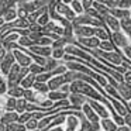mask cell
<instances>
[{
    "label": "cell",
    "mask_w": 131,
    "mask_h": 131,
    "mask_svg": "<svg viewBox=\"0 0 131 131\" xmlns=\"http://www.w3.org/2000/svg\"><path fill=\"white\" fill-rule=\"evenodd\" d=\"M27 49L30 52H32V54L38 55V57H42V58H49L51 57V52H52L51 47H42V45H32Z\"/></svg>",
    "instance_id": "cell-12"
},
{
    "label": "cell",
    "mask_w": 131,
    "mask_h": 131,
    "mask_svg": "<svg viewBox=\"0 0 131 131\" xmlns=\"http://www.w3.org/2000/svg\"><path fill=\"white\" fill-rule=\"evenodd\" d=\"M59 63H63L62 61H57V59H54V58H47V61H45V65H44V69H45V72H49V71H52V69H55Z\"/></svg>",
    "instance_id": "cell-28"
},
{
    "label": "cell",
    "mask_w": 131,
    "mask_h": 131,
    "mask_svg": "<svg viewBox=\"0 0 131 131\" xmlns=\"http://www.w3.org/2000/svg\"><path fill=\"white\" fill-rule=\"evenodd\" d=\"M69 93H62L59 90H49L47 93V97H48L51 102H59V100H65L68 99Z\"/></svg>",
    "instance_id": "cell-18"
},
{
    "label": "cell",
    "mask_w": 131,
    "mask_h": 131,
    "mask_svg": "<svg viewBox=\"0 0 131 131\" xmlns=\"http://www.w3.org/2000/svg\"><path fill=\"white\" fill-rule=\"evenodd\" d=\"M6 54H7V49L4 48V47L2 45V44H0V62L3 61V58L6 57Z\"/></svg>",
    "instance_id": "cell-44"
},
{
    "label": "cell",
    "mask_w": 131,
    "mask_h": 131,
    "mask_svg": "<svg viewBox=\"0 0 131 131\" xmlns=\"http://www.w3.org/2000/svg\"><path fill=\"white\" fill-rule=\"evenodd\" d=\"M116 131H131V130L124 124V125H120V127H117V130H116Z\"/></svg>",
    "instance_id": "cell-45"
},
{
    "label": "cell",
    "mask_w": 131,
    "mask_h": 131,
    "mask_svg": "<svg viewBox=\"0 0 131 131\" xmlns=\"http://www.w3.org/2000/svg\"><path fill=\"white\" fill-rule=\"evenodd\" d=\"M42 31H47V32H54L57 35H63V27L59 26L57 21H49L45 27H42Z\"/></svg>",
    "instance_id": "cell-13"
},
{
    "label": "cell",
    "mask_w": 131,
    "mask_h": 131,
    "mask_svg": "<svg viewBox=\"0 0 131 131\" xmlns=\"http://www.w3.org/2000/svg\"><path fill=\"white\" fill-rule=\"evenodd\" d=\"M76 131H90V123H89L85 117L79 118V125H78Z\"/></svg>",
    "instance_id": "cell-36"
},
{
    "label": "cell",
    "mask_w": 131,
    "mask_h": 131,
    "mask_svg": "<svg viewBox=\"0 0 131 131\" xmlns=\"http://www.w3.org/2000/svg\"><path fill=\"white\" fill-rule=\"evenodd\" d=\"M26 131H40L38 128H35V130H26Z\"/></svg>",
    "instance_id": "cell-51"
},
{
    "label": "cell",
    "mask_w": 131,
    "mask_h": 131,
    "mask_svg": "<svg viewBox=\"0 0 131 131\" xmlns=\"http://www.w3.org/2000/svg\"><path fill=\"white\" fill-rule=\"evenodd\" d=\"M68 100H69L71 106L75 108V110H76V111H80V107H82L83 103H86L88 97L82 96V94H78V93H69Z\"/></svg>",
    "instance_id": "cell-10"
},
{
    "label": "cell",
    "mask_w": 131,
    "mask_h": 131,
    "mask_svg": "<svg viewBox=\"0 0 131 131\" xmlns=\"http://www.w3.org/2000/svg\"><path fill=\"white\" fill-rule=\"evenodd\" d=\"M17 118H18V114L16 113V111H4L2 118H0V123L4 124V125H9V124H12V123H16Z\"/></svg>",
    "instance_id": "cell-15"
},
{
    "label": "cell",
    "mask_w": 131,
    "mask_h": 131,
    "mask_svg": "<svg viewBox=\"0 0 131 131\" xmlns=\"http://www.w3.org/2000/svg\"><path fill=\"white\" fill-rule=\"evenodd\" d=\"M0 131H7V130H6V125L2 124V123H0Z\"/></svg>",
    "instance_id": "cell-48"
},
{
    "label": "cell",
    "mask_w": 131,
    "mask_h": 131,
    "mask_svg": "<svg viewBox=\"0 0 131 131\" xmlns=\"http://www.w3.org/2000/svg\"><path fill=\"white\" fill-rule=\"evenodd\" d=\"M68 44H71V40H68V38H65V37H59L58 40L52 41L51 48L52 49H55V48H65Z\"/></svg>",
    "instance_id": "cell-25"
},
{
    "label": "cell",
    "mask_w": 131,
    "mask_h": 131,
    "mask_svg": "<svg viewBox=\"0 0 131 131\" xmlns=\"http://www.w3.org/2000/svg\"><path fill=\"white\" fill-rule=\"evenodd\" d=\"M111 40H113L111 42L114 44V47H116V48H120V49H123L124 47H127L131 44L130 38H128L121 30H120V31H116V32H111Z\"/></svg>",
    "instance_id": "cell-3"
},
{
    "label": "cell",
    "mask_w": 131,
    "mask_h": 131,
    "mask_svg": "<svg viewBox=\"0 0 131 131\" xmlns=\"http://www.w3.org/2000/svg\"><path fill=\"white\" fill-rule=\"evenodd\" d=\"M65 124L66 127H71V128H75L78 130V125H79V118L73 114H69V116L65 117Z\"/></svg>",
    "instance_id": "cell-26"
},
{
    "label": "cell",
    "mask_w": 131,
    "mask_h": 131,
    "mask_svg": "<svg viewBox=\"0 0 131 131\" xmlns=\"http://www.w3.org/2000/svg\"><path fill=\"white\" fill-rule=\"evenodd\" d=\"M99 124H100L102 131H116L117 130L116 123H114L113 118H110V117H107V118H100Z\"/></svg>",
    "instance_id": "cell-14"
},
{
    "label": "cell",
    "mask_w": 131,
    "mask_h": 131,
    "mask_svg": "<svg viewBox=\"0 0 131 131\" xmlns=\"http://www.w3.org/2000/svg\"><path fill=\"white\" fill-rule=\"evenodd\" d=\"M99 49L106 51V52H111V51H116V47H114V44L110 40H106V41H100Z\"/></svg>",
    "instance_id": "cell-30"
},
{
    "label": "cell",
    "mask_w": 131,
    "mask_h": 131,
    "mask_svg": "<svg viewBox=\"0 0 131 131\" xmlns=\"http://www.w3.org/2000/svg\"><path fill=\"white\" fill-rule=\"evenodd\" d=\"M44 12H47V6H44V7H40V9H37V10H34V12H31V13H28L27 14V21H28L30 24H34L35 21H37V18L40 17L41 14H42Z\"/></svg>",
    "instance_id": "cell-20"
},
{
    "label": "cell",
    "mask_w": 131,
    "mask_h": 131,
    "mask_svg": "<svg viewBox=\"0 0 131 131\" xmlns=\"http://www.w3.org/2000/svg\"><path fill=\"white\" fill-rule=\"evenodd\" d=\"M12 54H13V57H14V62L17 63V65H20L21 68H28L32 63V59L26 54V52L21 51L20 48H13Z\"/></svg>",
    "instance_id": "cell-2"
},
{
    "label": "cell",
    "mask_w": 131,
    "mask_h": 131,
    "mask_svg": "<svg viewBox=\"0 0 131 131\" xmlns=\"http://www.w3.org/2000/svg\"><path fill=\"white\" fill-rule=\"evenodd\" d=\"M6 130L7 131H26V125L16 121V123H12V124L6 125Z\"/></svg>",
    "instance_id": "cell-37"
},
{
    "label": "cell",
    "mask_w": 131,
    "mask_h": 131,
    "mask_svg": "<svg viewBox=\"0 0 131 131\" xmlns=\"http://www.w3.org/2000/svg\"><path fill=\"white\" fill-rule=\"evenodd\" d=\"M32 90L37 92V93H44V94H47V93L49 92V89H48V85H47V83L34 82V85H32Z\"/></svg>",
    "instance_id": "cell-29"
},
{
    "label": "cell",
    "mask_w": 131,
    "mask_h": 131,
    "mask_svg": "<svg viewBox=\"0 0 131 131\" xmlns=\"http://www.w3.org/2000/svg\"><path fill=\"white\" fill-rule=\"evenodd\" d=\"M71 2H72V0H61V3H63V4H68V6L71 4Z\"/></svg>",
    "instance_id": "cell-47"
},
{
    "label": "cell",
    "mask_w": 131,
    "mask_h": 131,
    "mask_svg": "<svg viewBox=\"0 0 131 131\" xmlns=\"http://www.w3.org/2000/svg\"><path fill=\"white\" fill-rule=\"evenodd\" d=\"M69 7L72 9V12L75 13L76 16L82 14V13H85V10H83L82 4H80V2H78V0H72L71 4H69Z\"/></svg>",
    "instance_id": "cell-32"
},
{
    "label": "cell",
    "mask_w": 131,
    "mask_h": 131,
    "mask_svg": "<svg viewBox=\"0 0 131 131\" xmlns=\"http://www.w3.org/2000/svg\"><path fill=\"white\" fill-rule=\"evenodd\" d=\"M125 106H127V110H130V111H131V100H128V102L125 103Z\"/></svg>",
    "instance_id": "cell-46"
},
{
    "label": "cell",
    "mask_w": 131,
    "mask_h": 131,
    "mask_svg": "<svg viewBox=\"0 0 131 131\" xmlns=\"http://www.w3.org/2000/svg\"><path fill=\"white\" fill-rule=\"evenodd\" d=\"M80 4H82L83 10H89L92 7V4H93V0H80Z\"/></svg>",
    "instance_id": "cell-43"
},
{
    "label": "cell",
    "mask_w": 131,
    "mask_h": 131,
    "mask_svg": "<svg viewBox=\"0 0 131 131\" xmlns=\"http://www.w3.org/2000/svg\"><path fill=\"white\" fill-rule=\"evenodd\" d=\"M80 113H82V116L85 117L89 123H99V120H100L99 116L93 111V108L89 106L88 102L82 104V107H80Z\"/></svg>",
    "instance_id": "cell-8"
},
{
    "label": "cell",
    "mask_w": 131,
    "mask_h": 131,
    "mask_svg": "<svg viewBox=\"0 0 131 131\" xmlns=\"http://www.w3.org/2000/svg\"><path fill=\"white\" fill-rule=\"evenodd\" d=\"M116 90H117V93H118V96L121 97L125 103H127L128 100H131V85H127L125 82L117 83Z\"/></svg>",
    "instance_id": "cell-9"
},
{
    "label": "cell",
    "mask_w": 131,
    "mask_h": 131,
    "mask_svg": "<svg viewBox=\"0 0 131 131\" xmlns=\"http://www.w3.org/2000/svg\"><path fill=\"white\" fill-rule=\"evenodd\" d=\"M26 106H27L26 99L20 97V99H17V100H16V108H14V111H16L17 114L24 113V111H26Z\"/></svg>",
    "instance_id": "cell-31"
},
{
    "label": "cell",
    "mask_w": 131,
    "mask_h": 131,
    "mask_svg": "<svg viewBox=\"0 0 131 131\" xmlns=\"http://www.w3.org/2000/svg\"><path fill=\"white\" fill-rule=\"evenodd\" d=\"M92 7H93V9L96 10V12L99 13L102 17H104V16L110 14V9H108L107 6H104V4H102V3H96V2H93Z\"/></svg>",
    "instance_id": "cell-23"
},
{
    "label": "cell",
    "mask_w": 131,
    "mask_h": 131,
    "mask_svg": "<svg viewBox=\"0 0 131 131\" xmlns=\"http://www.w3.org/2000/svg\"><path fill=\"white\" fill-rule=\"evenodd\" d=\"M28 72H30V73H32V75H40V73H44L45 69H44V66H41V65H38V63L32 62L31 65L28 66Z\"/></svg>",
    "instance_id": "cell-33"
},
{
    "label": "cell",
    "mask_w": 131,
    "mask_h": 131,
    "mask_svg": "<svg viewBox=\"0 0 131 131\" xmlns=\"http://www.w3.org/2000/svg\"><path fill=\"white\" fill-rule=\"evenodd\" d=\"M63 57H65V48H55V49H52L51 58H54V59H57V61H62Z\"/></svg>",
    "instance_id": "cell-35"
},
{
    "label": "cell",
    "mask_w": 131,
    "mask_h": 131,
    "mask_svg": "<svg viewBox=\"0 0 131 131\" xmlns=\"http://www.w3.org/2000/svg\"><path fill=\"white\" fill-rule=\"evenodd\" d=\"M32 117V113H30V111H24V113L18 114V118H17V123H20V124H24L26 121H28L30 118Z\"/></svg>",
    "instance_id": "cell-39"
},
{
    "label": "cell",
    "mask_w": 131,
    "mask_h": 131,
    "mask_svg": "<svg viewBox=\"0 0 131 131\" xmlns=\"http://www.w3.org/2000/svg\"><path fill=\"white\" fill-rule=\"evenodd\" d=\"M6 93H7L6 96L14 97V99H20V97H23V94H24V89L21 88L20 85H18V86H13V88L7 89Z\"/></svg>",
    "instance_id": "cell-21"
},
{
    "label": "cell",
    "mask_w": 131,
    "mask_h": 131,
    "mask_svg": "<svg viewBox=\"0 0 131 131\" xmlns=\"http://www.w3.org/2000/svg\"><path fill=\"white\" fill-rule=\"evenodd\" d=\"M3 24H4V20H3V17H0V27L3 26Z\"/></svg>",
    "instance_id": "cell-50"
},
{
    "label": "cell",
    "mask_w": 131,
    "mask_h": 131,
    "mask_svg": "<svg viewBox=\"0 0 131 131\" xmlns=\"http://www.w3.org/2000/svg\"><path fill=\"white\" fill-rule=\"evenodd\" d=\"M120 30L130 38L131 41V17H125L120 20Z\"/></svg>",
    "instance_id": "cell-17"
},
{
    "label": "cell",
    "mask_w": 131,
    "mask_h": 131,
    "mask_svg": "<svg viewBox=\"0 0 131 131\" xmlns=\"http://www.w3.org/2000/svg\"><path fill=\"white\" fill-rule=\"evenodd\" d=\"M86 102H88L89 106L93 108L94 113L99 116V118H107V117H110V111H108V108L106 107L103 103L96 102V100H92V99H88Z\"/></svg>",
    "instance_id": "cell-4"
},
{
    "label": "cell",
    "mask_w": 131,
    "mask_h": 131,
    "mask_svg": "<svg viewBox=\"0 0 131 131\" xmlns=\"http://www.w3.org/2000/svg\"><path fill=\"white\" fill-rule=\"evenodd\" d=\"M123 82H125L127 85H131V66L128 65V69L123 73Z\"/></svg>",
    "instance_id": "cell-41"
},
{
    "label": "cell",
    "mask_w": 131,
    "mask_h": 131,
    "mask_svg": "<svg viewBox=\"0 0 131 131\" xmlns=\"http://www.w3.org/2000/svg\"><path fill=\"white\" fill-rule=\"evenodd\" d=\"M72 24H73V26H89V27H94V28H96V27H104V23H103V21L92 17L88 13H82V14L76 16L75 20L72 21Z\"/></svg>",
    "instance_id": "cell-1"
},
{
    "label": "cell",
    "mask_w": 131,
    "mask_h": 131,
    "mask_svg": "<svg viewBox=\"0 0 131 131\" xmlns=\"http://www.w3.org/2000/svg\"><path fill=\"white\" fill-rule=\"evenodd\" d=\"M49 21H51V18H49V16H48V12H44L42 14L37 18V21H35V23H37L40 27H45Z\"/></svg>",
    "instance_id": "cell-34"
},
{
    "label": "cell",
    "mask_w": 131,
    "mask_h": 131,
    "mask_svg": "<svg viewBox=\"0 0 131 131\" xmlns=\"http://www.w3.org/2000/svg\"><path fill=\"white\" fill-rule=\"evenodd\" d=\"M34 82H35V75H32V73H30V72H28V73L21 79L20 86L24 89V90H27V89H32Z\"/></svg>",
    "instance_id": "cell-19"
},
{
    "label": "cell",
    "mask_w": 131,
    "mask_h": 131,
    "mask_svg": "<svg viewBox=\"0 0 131 131\" xmlns=\"http://www.w3.org/2000/svg\"><path fill=\"white\" fill-rule=\"evenodd\" d=\"M16 18H18L17 9H9V10H7V12L3 14V20H4V23H10V21H14Z\"/></svg>",
    "instance_id": "cell-24"
},
{
    "label": "cell",
    "mask_w": 131,
    "mask_h": 131,
    "mask_svg": "<svg viewBox=\"0 0 131 131\" xmlns=\"http://www.w3.org/2000/svg\"><path fill=\"white\" fill-rule=\"evenodd\" d=\"M116 7H117V9H123V10H130L131 0H117Z\"/></svg>",
    "instance_id": "cell-38"
},
{
    "label": "cell",
    "mask_w": 131,
    "mask_h": 131,
    "mask_svg": "<svg viewBox=\"0 0 131 131\" xmlns=\"http://www.w3.org/2000/svg\"><path fill=\"white\" fill-rule=\"evenodd\" d=\"M63 131H76V130H75V128H71V127H65Z\"/></svg>",
    "instance_id": "cell-49"
},
{
    "label": "cell",
    "mask_w": 131,
    "mask_h": 131,
    "mask_svg": "<svg viewBox=\"0 0 131 131\" xmlns=\"http://www.w3.org/2000/svg\"><path fill=\"white\" fill-rule=\"evenodd\" d=\"M24 125H26V130H35L37 125H38V120H35V118H32V117H31L28 121L24 123Z\"/></svg>",
    "instance_id": "cell-40"
},
{
    "label": "cell",
    "mask_w": 131,
    "mask_h": 131,
    "mask_svg": "<svg viewBox=\"0 0 131 131\" xmlns=\"http://www.w3.org/2000/svg\"><path fill=\"white\" fill-rule=\"evenodd\" d=\"M55 12L58 13V14L61 16V17L66 18L68 21H73L75 17H76V14H75L73 12H72V9L68 6V4H63V3H57L55 4Z\"/></svg>",
    "instance_id": "cell-5"
},
{
    "label": "cell",
    "mask_w": 131,
    "mask_h": 131,
    "mask_svg": "<svg viewBox=\"0 0 131 131\" xmlns=\"http://www.w3.org/2000/svg\"><path fill=\"white\" fill-rule=\"evenodd\" d=\"M13 65H14V57H13L12 51H7L6 57H4L3 61L0 62V73L6 78V75L9 73L10 68H12Z\"/></svg>",
    "instance_id": "cell-7"
},
{
    "label": "cell",
    "mask_w": 131,
    "mask_h": 131,
    "mask_svg": "<svg viewBox=\"0 0 131 131\" xmlns=\"http://www.w3.org/2000/svg\"><path fill=\"white\" fill-rule=\"evenodd\" d=\"M73 37L75 38H83V37H93L94 27L89 26H73Z\"/></svg>",
    "instance_id": "cell-6"
},
{
    "label": "cell",
    "mask_w": 131,
    "mask_h": 131,
    "mask_svg": "<svg viewBox=\"0 0 131 131\" xmlns=\"http://www.w3.org/2000/svg\"><path fill=\"white\" fill-rule=\"evenodd\" d=\"M123 52V58H125L127 61H131V44L127 47H124V48L121 49Z\"/></svg>",
    "instance_id": "cell-42"
},
{
    "label": "cell",
    "mask_w": 131,
    "mask_h": 131,
    "mask_svg": "<svg viewBox=\"0 0 131 131\" xmlns=\"http://www.w3.org/2000/svg\"><path fill=\"white\" fill-rule=\"evenodd\" d=\"M110 32L106 27H96L93 32V37H96L99 41H106V40H110Z\"/></svg>",
    "instance_id": "cell-16"
},
{
    "label": "cell",
    "mask_w": 131,
    "mask_h": 131,
    "mask_svg": "<svg viewBox=\"0 0 131 131\" xmlns=\"http://www.w3.org/2000/svg\"><path fill=\"white\" fill-rule=\"evenodd\" d=\"M103 23H104V27H107L110 30V32H116L120 31V20H117L116 17H113L111 14H107L103 17Z\"/></svg>",
    "instance_id": "cell-11"
},
{
    "label": "cell",
    "mask_w": 131,
    "mask_h": 131,
    "mask_svg": "<svg viewBox=\"0 0 131 131\" xmlns=\"http://www.w3.org/2000/svg\"><path fill=\"white\" fill-rule=\"evenodd\" d=\"M110 14L113 16V17H116L117 20H121V18L130 17V10H123V9L113 7V9H110Z\"/></svg>",
    "instance_id": "cell-22"
},
{
    "label": "cell",
    "mask_w": 131,
    "mask_h": 131,
    "mask_svg": "<svg viewBox=\"0 0 131 131\" xmlns=\"http://www.w3.org/2000/svg\"><path fill=\"white\" fill-rule=\"evenodd\" d=\"M16 100L17 99H14V97L6 96V100H4V104H3V111H14Z\"/></svg>",
    "instance_id": "cell-27"
}]
</instances>
